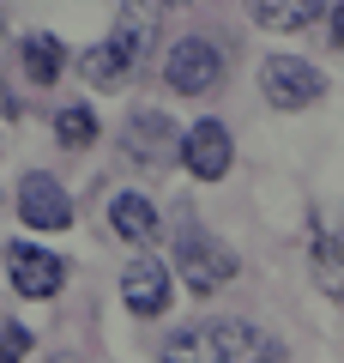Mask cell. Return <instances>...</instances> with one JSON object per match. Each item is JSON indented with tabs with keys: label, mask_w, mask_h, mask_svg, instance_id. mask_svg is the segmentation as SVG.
I'll return each instance as SVG.
<instances>
[{
	"label": "cell",
	"mask_w": 344,
	"mask_h": 363,
	"mask_svg": "<svg viewBox=\"0 0 344 363\" xmlns=\"http://www.w3.org/2000/svg\"><path fill=\"white\" fill-rule=\"evenodd\" d=\"M145 49H151V6H145V0H127V13L115 18V30L79 61V73H85V85H97V91H121L133 73H139Z\"/></svg>",
	"instance_id": "obj_1"
},
{
	"label": "cell",
	"mask_w": 344,
	"mask_h": 363,
	"mask_svg": "<svg viewBox=\"0 0 344 363\" xmlns=\"http://www.w3.org/2000/svg\"><path fill=\"white\" fill-rule=\"evenodd\" d=\"M176 267H181V279H188L193 297H212V291L236 285L242 260L229 255V248L217 242L205 224H181V236H176Z\"/></svg>",
	"instance_id": "obj_2"
},
{
	"label": "cell",
	"mask_w": 344,
	"mask_h": 363,
	"mask_svg": "<svg viewBox=\"0 0 344 363\" xmlns=\"http://www.w3.org/2000/svg\"><path fill=\"white\" fill-rule=\"evenodd\" d=\"M260 91H266L272 109H308L326 97V73H320L314 61H296V55H266L260 61Z\"/></svg>",
	"instance_id": "obj_3"
},
{
	"label": "cell",
	"mask_w": 344,
	"mask_h": 363,
	"mask_svg": "<svg viewBox=\"0 0 344 363\" xmlns=\"http://www.w3.org/2000/svg\"><path fill=\"white\" fill-rule=\"evenodd\" d=\"M49 363H79V357H49Z\"/></svg>",
	"instance_id": "obj_19"
},
{
	"label": "cell",
	"mask_w": 344,
	"mask_h": 363,
	"mask_svg": "<svg viewBox=\"0 0 344 363\" xmlns=\"http://www.w3.org/2000/svg\"><path fill=\"white\" fill-rule=\"evenodd\" d=\"M18 61H25V73L37 79V85H55L61 67H67V49L55 37H25V43H18Z\"/></svg>",
	"instance_id": "obj_15"
},
{
	"label": "cell",
	"mask_w": 344,
	"mask_h": 363,
	"mask_svg": "<svg viewBox=\"0 0 344 363\" xmlns=\"http://www.w3.org/2000/svg\"><path fill=\"white\" fill-rule=\"evenodd\" d=\"M260 30H302L320 18V0H248Z\"/></svg>",
	"instance_id": "obj_12"
},
{
	"label": "cell",
	"mask_w": 344,
	"mask_h": 363,
	"mask_svg": "<svg viewBox=\"0 0 344 363\" xmlns=\"http://www.w3.org/2000/svg\"><path fill=\"white\" fill-rule=\"evenodd\" d=\"M181 164L193 169L200 182H224L229 164H236V140H229L224 121H193L181 133Z\"/></svg>",
	"instance_id": "obj_5"
},
{
	"label": "cell",
	"mask_w": 344,
	"mask_h": 363,
	"mask_svg": "<svg viewBox=\"0 0 344 363\" xmlns=\"http://www.w3.org/2000/svg\"><path fill=\"white\" fill-rule=\"evenodd\" d=\"M169 145H176V133H169V116H157V109H145V116L127 121V157L145 169H157L169 157Z\"/></svg>",
	"instance_id": "obj_9"
},
{
	"label": "cell",
	"mask_w": 344,
	"mask_h": 363,
	"mask_svg": "<svg viewBox=\"0 0 344 363\" xmlns=\"http://www.w3.org/2000/svg\"><path fill=\"white\" fill-rule=\"evenodd\" d=\"M18 218H25L30 230H67V224H73V200H67V188L55 176L30 169V176L18 182Z\"/></svg>",
	"instance_id": "obj_6"
},
{
	"label": "cell",
	"mask_w": 344,
	"mask_h": 363,
	"mask_svg": "<svg viewBox=\"0 0 344 363\" xmlns=\"http://www.w3.org/2000/svg\"><path fill=\"white\" fill-rule=\"evenodd\" d=\"M314 285L326 297H344V218L320 224V236H314Z\"/></svg>",
	"instance_id": "obj_10"
},
{
	"label": "cell",
	"mask_w": 344,
	"mask_h": 363,
	"mask_svg": "<svg viewBox=\"0 0 344 363\" xmlns=\"http://www.w3.org/2000/svg\"><path fill=\"white\" fill-rule=\"evenodd\" d=\"M6 260H13V291H18V297H30V303L55 297V291L67 285V260L49 255V248L13 242V248H6Z\"/></svg>",
	"instance_id": "obj_7"
},
{
	"label": "cell",
	"mask_w": 344,
	"mask_h": 363,
	"mask_svg": "<svg viewBox=\"0 0 344 363\" xmlns=\"http://www.w3.org/2000/svg\"><path fill=\"white\" fill-rule=\"evenodd\" d=\"M332 43H338V49H344V0H338V6H332Z\"/></svg>",
	"instance_id": "obj_18"
},
{
	"label": "cell",
	"mask_w": 344,
	"mask_h": 363,
	"mask_svg": "<svg viewBox=\"0 0 344 363\" xmlns=\"http://www.w3.org/2000/svg\"><path fill=\"white\" fill-rule=\"evenodd\" d=\"M164 79H169L176 97H212L224 85V49L205 43V37H181L164 61Z\"/></svg>",
	"instance_id": "obj_4"
},
{
	"label": "cell",
	"mask_w": 344,
	"mask_h": 363,
	"mask_svg": "<svg viewBox=\"0 0 344 363\" xmlns=\"http://www.w3.org/2000/svg\"><path fill=\"white\" fill-rule=\"evenodd\" d=\"M217 333H224V345H229V357H236V363H284V351L272 345L266 333H254V327L217 321Z\"/></svg>",
	"instance_id": "obj_14"
},
{
	"label": "cell",
	"mask_w": 344,
	"mask_h": 363,
	"mask_svg": "<svg viewBox=\"0 0 344 363\" xmlns=\"http://www.w3.org/2000/svg\"><path fill=\"white\" fill-rule=\"evenodd\" d=\"M109 224H115L121 242H151V236H157V206H151L145 194H115Z\"/></svg>",
	"instance_id": "obj_11"
},
{
	"label": "cell",
	"mask_w": 344,
	"mask_h": 363,
	"mask_svg": "<svg viewBox=\"0 0 344 363\" xmlns=\"http://www.w3.org/2000/svg\"><path fill=\"white\" fill-rule=\"evenodd\" d=\"M25 351H30V327L0 321V363H25Z\"/></svg>",
	"instance_id": "obj_17"
},
{
	"label": "cell",
	"mask_w": 344,
	"mask_h": 363,
	"mask_svg": "<svg viewBox=\"0 0 344 363\" xmlns=\"http://www.w3.org/2000/svg\"><path fill=\"white\" fill-rule=\"evenodd\" d=\"M55 140L73 145V152H79V145H91V140H97V116H91V109H79V104H67L61 116H55Z\"/></svg>",
	"instance_id": "obj_16"
},
{
	"label": "cell",
	"mask_w": 344,
	"mask_h": 363,
	"mask_svg": "<svg viewBox=\"0 0 344 363\" xmlns=\"http://www.w3.org/2000/svg\"><path fill=\"white\" fill-rule=\"evenodd\" d=\"M164 363H236L224 345V333L217 327H193V333H181L176 345L164 351Z\"/></svg>",
	"instance_id": "obj_13"
},
{
	"label": "cell",
	"mask_w": 344,
	"mask_h": 363,
	"mask_svg": "<svg viewBox=\"0 0 344 363\" xmlns=\"http://www.w3.org/2000/svg\"><path fill=\"white\" fill-rule=\"evenodd\" d=\"M0 30H6V18H0Z\"/></svg>",
	"instance_id": "obj_20"
},
{
	"label": "cell",
	"mask_w": 344,
	"mask_h": 363,
	"mask_svg": "<svg viewBox=\"0 0 344 363\" xmlns=\"http://www.w3.org/2000/svg\"><path fill=\"white\" fill-rule=\"evenodd\" d=\"M121 303H127L133 315H145V321L164 315L169 309V267H164V260H151V255H139L127 272H121Z\"/></svg>",
	"instance_id": "obj_8"
}]
</instances>
